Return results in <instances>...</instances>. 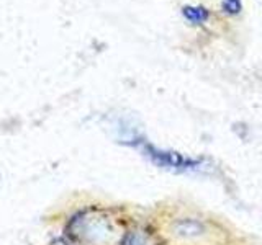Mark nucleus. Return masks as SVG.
Listing matches in <instances>:
<instances>
[{
  "label": "nucleus",
  "mask_w": 262,
  "mask_h": 245,
  "mask_svg": "<svg viewBox=\"0 0 262 245\" xmlns=\"http://www.w3.org/2000/svg\"><path fill=\"white\" fill-rule=\"evenodd\" d=\"M167 235L185 245L207 243L215 237V229L207 219L196 216H177L167 224Z\"/></svg>",
  "instance_id": "nucleus-1"
},
{
  "label": "nucleus",
  "mask_w": 262,
  "mask_h": 245,
  "mask_svg": "<svg viewBox=\"0 0 262 245\" xmlns=\"http://www.w3.org/2000/svg\"><path fill=\"white\" fill-rule=\"evenodd\" d=\"M182 15L190 23H193V24L205 23V21L210 18V12L205 7H190V5L184 7L182 8Z\"/></svg>",
  "instance_id": "nucleus-2"
},
{
  "label": "nucleus",
  "mask_w": 262,
  "mask_h": 245,
  "mask_svg": "<svg viewBox=\"0 0 262 245\" xmlns=\"http://www.w3.org/2000/svg\"><path fill=\"white\" fill-rule=\"evenodd\" d=\"M243 10L241 0H223V12L228 15H237Z\"/></svg>",
  "instance_id": "nucleus-4"
},
{
  "label": "nucleus",
  "mask_w": 262,
  "mask_h": 245,
  "mask_svg": "<svg viewBox=\"0 0 262 245\" xmlns=\"http://www.w3.org/2000/svg\"><path fill=\"white\" fill-rule=\"evenodd\" d=\"M121 245H149V237L143 231H131L121 239Z\"/></svg>",
  "instance_id": "nucleus-3"
}]
</instances>
